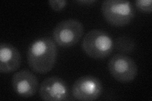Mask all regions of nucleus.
Returning a JSON list of instances; mask_svg holds the SVG:
<instances>
[{
	"mask_svg": "<svg viewBox=\"0 0 152 101\" xmlns=\"http://www.w3.org/2000/svg\"><path fill=\"white\" fill-rule=\"evenodd\" d=\"M58 55L56 44L49 37L39 38L33 41L27 52V63L37 73L45 74L54 67Z\"/></svg>",
	"mask_w": 152,
	"mask_h": 101,
	"instance_id": "obj_1",
	"label": "nucleus"
},
{
	"mask_svg": "<svg viewBox=\"0 0 152 101\" xmlns=\"http://www.w3.org/2000/svg\"><path fill=\"white\" fill-rule=\"evenodd\" d=\"M82 49L86 54L92 58L104 59L113 52V41L107 32L92 29L84 37Z\"/></svg>",
	"mask_w": 152,
	"mask_h": 101,
	"instance_id": "obj_2",
	"label": "nucleus"
},
{
	"mask_svg": "<svg viewBox=\"0 0 152 101\" xmlns=\"http://www.w3.org/2000/svg\"><path fill=\"white\" fill-rule=\"evenodd\" d=\"M102 12L106 21L115 27L129 24L135 16L132 3L124 0H105L102 3Z\"/></svg>",
	"mask_w": 152,
	"mask_h": 101,
	"instance_id": "obj_3",
	"label": "nucleus"
},
{
	"mask_svg": "<svg viewBox=\"0 0 152 101\" xmlns=\"http://www.w3.org/2000/svg\"><path fill=\"white\" fill-rule=\"evenodd\" d=\"M83 24L75 18L61 21L53 31V39L61 47H70L80 40L84 34Z\"/></svg>",
	"mask_w": 152,
	"mask_h": 101,
	"instance_id": "obj_4",
	"label": "nucleus"
},
{
	"mask_svg": "<svg viewBox=\"0 0 152 101\" xmlns=\"http://www.w3.org/2000/svg\"><path fill=\"white\" fill-rule=\"evenodd\" d=\"M108 68L112 77L121 83H129L137 75V66L132 57L117 54L108 61Z\"/></svg>",
	"mask_w": 152,
	"mask_h": 101,
	"instance_id": "obj_5",
	"label": "nucleus"
},
{
	"mask_svg": "<svg viewBox=\"0 0 152 101\" xmlns=\"http://www.w3.org/2000/svg\"><path fill=\"white\" fill-rule=\"evenodd\" d=\"M103 85L100 80L93 75H86L75 81L72 87L73 97L78 100L91 101L100 97Z\"/></svg>",
	"mask_w": 152,
	"mask_h": 101,
	"instance_id": "obj_6",
	"label": "nucleus"
},
{
	"mask_svg": "<svg viewBox=\"0 0 152 101\" xmlns=\"http://www.w3.org/2000/svg\"><path fill=\"white\" fill-rule=\"evenodd\" d=\"M41 99L46 101L67 100L69 89L66 81L58 76H51L42 81L39 89Z\"/></svg>",
	"mask_w": 152,
	"mask_h": 101,
	"instance_id": "obj_7",
	"label": "nucleus"
},
{
	"mask_svg": "<svg viewBox=\"0 0 152 101\" xmlns=\"http://www.w3.org/2000/svg\"><path fill=\"white\" fill-rule=\"evenodd\" d=\"M13 89L18 95L22 97H31L39 88V81L37 76L27 69L15 72L12 76Z\"/></svg>",
	"mask_w": 152,
	"mask_h": 101,
	"instance_id": "obj_8",
	"label": "nucleus"
},
{
	"mask_svg": "<svg viewBox=\"0 0 152 101\" xmlns=\"http://www.w3.org/2000/svg\"><path fill=\"white\" fill-rule=\"evenodd\" d=\"M22 56L20 51L13 45L7 42L0 44V72L10 73L20 68Z\"/></svg>",
	"mask_w": 152,
	"mask_h": 101,
	"instance_id": "obj_9",
	"label": "nucleus"
},
{
	"mask_svg": "<svg viewBox=\"0 0 152 101\" xmlns=\"http://www.w3.org/2000/svg\"><path fill=\"white\" fill-rule=\"evenodd\" d=\"M114 48L119 54H130L134 51L136 44L134 39L127 36H121L116 38L113 42Z\"/></svg>",
	"mask_w": 152,
	"mask_h": 101,
	"instance_id": "obj_10",
	"label": "nucleus"
},
{
	"mask_svg": "<svg viewBox=\"0 0 152 101\" xmlns=\"http://www.w3.org/2000/svg\"><path fill=\"white\" fill-rule=\"evenodd\" d=\"M135 6L140 11L145 13H151L152 12L151 0H136Z\"/></svg>",
	"mask_w": 152,
	"mask_h": 101,
	"instance_id": "obj_11",
	"label": "nucleus"
},
{
	"mask_svg": "<svg viewBox=\"0 0 152 101\" xmlns=\"http://www.w3.org/2000/svg\"><path fill=\"white\" fill-rule=\"evenodd\" d=\"M48 4L53 10L60 12L66 6L67 1H65V0H50Z\"/></svg>",
	"mask_w": 152,
	"mask_h": 101,
	"instance_id": "obj_12",
	"label": "nucleus"
},
{
	"mask_svg": "<svg viewBox=\"0 0 152 101\" xmlns=\"http://www.w3.org/2000/svg\"><path fill=\"white\" fill-rule=\"evenodd\" d=\"M78 3L80 4H92L94 2H96V1H94V0H79V1H76Z\"/></svg>",
	"mask_w": 152,
	"mask_h": 101,
	"instance_id": "obj_13",
	"label": "nucleus"
}]
</instances>
